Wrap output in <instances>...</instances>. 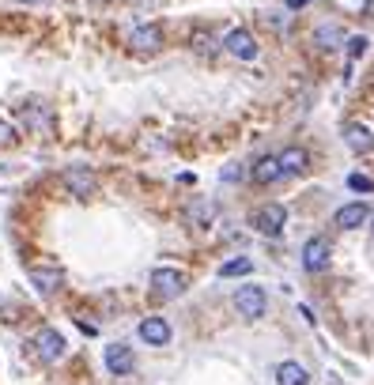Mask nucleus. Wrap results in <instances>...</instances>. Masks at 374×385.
<instances>
[{"label":"nucleus","instance_id":"9","mask_svg":"<svg viewBox=\"0 0 374 385\" xmlns=\"http://www.w3.org/2000/svg\"><path fill=\"white\" fill-rule=\"evenodd\" d=\"M276 159H280L284 178H299V174H306V167H310V151L306 148H284Z\"/></svg>","mask_w":374,"mask_h":385},{"label":"nucleus","instance_id":"12","mask_svg":"<svg viewBox=\"0 0 374 385\" xmlns=\"http://www.w3.org/2000/svg\"><path fill=\"white\" fill-rule=\"evenodd\" d=\"M30 280H35L38 295H53L64 283V272L57 265H35V268H30Z\"/></svg>","mask_w":374,"mask_h":385},{"label":"nucleus","instance_id":"14","mask_svg":"<svg viewBox=\"0 0 374 385\" xmlns=\"http://www.w3.org/2000/svg\"><path fill=\"white\" fill-rule=\"evenodd\" d=\"M64 185H69V189L80 196V201H87V196L95 193L98 182H95V174L87 170V167H69V170H64Z\"/></svg>","mask_w":374,"mask_h":385},{"label":"nucleus","instance_id":"4","mask_svg":"<svg viewBox=\"0 0 374 385\" xmlns=\"http://www.w3.org/2000/svg\"><path fill=\"white\" fill-rule=\"evenodd\" d=\"M106 370L114 374V378H129V374L136 370V355L129 344H106Z\"/></svg>","mask_w":374,"mask_h":385},{"label":"nucleus","instance_id":"8","mask_svg":"<svg viewBox=\"0 0 374 385\" xmlns=\"http://www.w3.org/2000/svg\"><path fill=\"white\" fill-rule=\"evenodd\" d=\"M35 355L42 362H57L64 355V336L57 333V328H42V333L35 336Z\"/></svg>","mask_w":374,"mask_h":385},{"label":"nucleus","instance_id":"17","mask_svg":"<svg viewBox=\"0 0 374 385\" xmlns=\"http://www.w3.org/2000/svg\"><path fill=\"white\" fill-rule=\"evenodd\" d=\"M250 272H254V261L250 257H230L223 268H219V276L223 280H238V276H250Z\"/></svg>","mask_w":374,"mask_h":385},{"label":"nucleus","instance_id":"1","mask_svg":"<svg viewBox=\"0 0 374 385\" xmlns=\"http://www.w3.org/2000/svg\"><path fill=\"white\" fill-rule=\"evenodd\" d=\"M235 310L246 317V321H257V317L269 314V295L265 288H257V283H242L235 291Z\"/></svg>","mask_w":374,"mask_h":385},{"label":"nucleus","instance_id":"15","mask_svg":"<svg viewBox=\"0 0 374 385\" xmlns=\"http://www.w3.org/2000/svg\"><path fill=\"white\" fill-rule=\"evenodd\" d=\"M250 178H254V185H272V182H280L284 174H280V159L276 155H261L254 162V170H250Z\"/></svg>","mask_w":374,"mask_h":385},{"label":"nucleus","instance_id":"6","mask_svg":"<svg viewBox=\"0 0 374 385\" xmlns=\"http://www.w3.org/2000/svg\"><path fill=\"white\" fill-rule=\"evenodd\" d=\"M163 46V30L156 23H140L129 30V49L133 53H156Z\"/></svg>","mask_w":374,"mask_h":385},{"label":"nucleus","instance_id":"5","mask_svg":"<svg viewBox=\"0 0 374 385\" xmlns=\"http://www.w3.org/2000/svg\"><path fill=\"white\" fill-rule=\"evenodd\" d=\"M223 49L230 53V57H238V61H254L257 57V42H254V35H250L246 27L227 30V35H223Z\"/></svg>","mask_w":374,"mask_h":385},{"label":"nucleus","instance_id":"7","mask_svg":"<svg viewBox=\"0 0 374 385\" xmlns=\"http://www.w3.org/2000/svg\"><path fill=\"white\" fill-rule=\"evenodd\" d=\"M333 223H337L340 230H359L363 223H370V208L363 204V201L340 204V208H337V215H333Z\"/></svg>","mask_w":374,"mask_h":385},{"label":"nucleus","instance_id":"13","mask_svg":"<svg viewBox=\"0 0 374 385\" xmlns=\"http://www.w3.org/2000/svg\"><path fill=\"white\" fill-rule=\"evenodd\" d=\"M344 144L356 151V155H367V151H374V133L367 125H359V121H348L344 125Z\"/></svg>","mask_w":374,"mask_h":385},{"label":"nucleus","instance_id":"23","mask_svg":"<svg viewBox=\"0 0 374 385\" xmlns=\"http://www.w3.org/2000/svg\"><path fill=\"white\" fill-rule=\"evenodd\" d=\"M370 227H374V215H370Z\"/></svg>","mask_w":374,"mask_h":385},{"label":"nucleus","instance_id":"2","mask_svg":"<svg viewBox=\"0 0 374 385\" xmlns=\"http://www.w3.org/2000/svg\"><path fill=\"white\" fill-rule=\"evenodd\" d=\"M151 295L163 299V302L182 299V295H185V272H178V268H156V272H151Z\"/></svg>","mask_w":374,"mask_h":385},{"label":"nucleus","instance_id":"10","mask_svg":"<svg viewBox=\"0 0 374 385\" xmlns=\"http://www.w3.org/2000/svg\"><path fill=\"white\" fill-rule=\"evenodd\" d=\"M303 268L306 272H325L329 268V242L325 238H310L303 246Z\"/></svg>","mask_w":374,"mask_h":385},{"label":"nucleus","instance_id":"18","mask_svg":"<svg viewBox=\"0 0 374 385\" xmlns=\"http://www.w3.org/2000/svg\"><path fill=\"white\" fill-rule=\"evenodd\" d=\"M314 42H317L322 49H337L340 42H344V35H340L337 27H317V30H314Z\"/></svg>","mask_w":374,"mask_h":385},{"label":"nucleus","instance_id":"11","mask_svg":"<svg viewBox=\"0 0 374 385\" xmlns=\"http://www.w3.org/2000/svg\"><path fill=\"white\" fill-rule=\"evenodd\" d=\"M170 325H167V317H144L140 321V340L151 348H163V344H170Z\"/></svg>","mask_w":374,"mask_h":385},{"label":"nucleus","instance_id":"3","mask_svg":"<svg viewBox=\"0 0 374 385\" xmlns=\"http://www.w3.org/2000/svg\"><path fill=\"white\" fill-rule=\"evenodd\" d=\"M284 227H288V208L284 204H261L254 212V230L265 238H280Z\"/></svg>","mask_w":374,"mask_h":385},{"label":"nucleus","instance_id":"21","mask_svg":"<svg viewBox=\"0 0 374 385\" xmlns=\"http://www.w3.org/2000/svg\"><path fill=\"white\" fill-rule=\"evenodd\" d=\"M288 4V12H299V8H306V4H314V0H284Z\"/></svg>","mask_w":374,"mask_h":385},{"label":"nucleus","instance_id":"19","mask_svg":"<svg viewBox=\"0 0 374 385\" xmlns=\"http://www.w3.org/2000/svg\"><path fill=\"white\" fill-rule=\"evenodd\" d=\"M348 189H356V193H374V182L367 178V174H348Z\"/></svg>","mask_w":374,"mask_h":385},{"label":"nucleus","instance_id":"16","mask_svg":"<svg viewBox=\"0 0 374 385\" xmlns=\"http://www.w3.org/2000/svg\"><path fill=\"white\" fill-rule=\"evenodd\" d=\"M276 385H310V374H306L303 362L288 359V362H280L276 367Z\"/></svg>","mask_w":374,"mask_h":385},{"label":"nucleus","instance_id":"20","mask_svg":"<svg viewBox=\"0 0 374 385\" xmlns=\"http://www.w3.org/2000/svg\"><path fill=\"white\" fill-rule=\"evenodd\" d=\"M351 57H363V53H367V38H363V35H356V38H351Z\"/></svg>","mask_w":374,"mask_h":385},{"label":"nucleus","instance_id":"22","mask_svg":"<svg viewBox=\"0 0 374 385\" xmlns=\"http://www.w3.org/2000/svg\"><path fill=\"white\" fill-rule=\"evenodd\" d=\"M16 4H38V0H16Z\"/></svg>","mask_w":374,"mask_h":385}]
</instances>
